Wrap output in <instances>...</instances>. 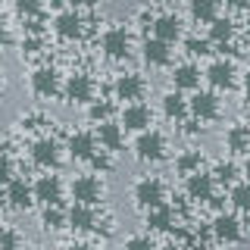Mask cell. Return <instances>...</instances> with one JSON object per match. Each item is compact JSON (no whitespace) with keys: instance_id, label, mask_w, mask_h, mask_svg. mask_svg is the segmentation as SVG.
<instances>
[{"instance_id":"cell-27","label":"cell","mask_w":250,"mask_h":250,"mask_svg":"<svg viewBox=\"0 0 250 250\" xmlns=\"http://www.w3.org/2000/svg\"><path fill=\"white\" fill-rule=\"evenodd\" d=\"M41 229L44 231H62V229H69L62 203H47V207L41 209Z\"/></svg>"},{"instance_id":"cell-29","label":"cell","mask_w":250,"mask_h":250,"mask_svg":"<svg viewBox=\"0 0 250 250\" xmlns=\"http://www.w3.org/2000/svg\"><path fill=\"white\" fill-rule=\"evenodd\" d=\"M203 163H207L203 150L191 147V150H185V153L175 156V172H178V175H191V172H200L203 169Z\"/></svg>"},{"instance_id":"cell-32","label":"cell","mask_w":250,"mask_h":250,"mask_svg":"<svg viewBox=\"0 0 250 250\" xmlns=\"http://www.w3.org/2000/svg\"><path fill=\"white\" fill-rule=\"evenodd\" d=\"M116 116V106L109 104V100H97L94 97L91 104H88V119L94 122V125H100V122H109Z\"/></svg>"},{"instance_id":"cell-43","label":"cell","mask_w":250,"mask_h":250,"mask_svg":"<svg viewBox=\"0 0 250 250\" xmlns=\"http://www.w3.org/2000/svg\"><path fill=\"white\" fill-rule=\"evenodd\" d=\"M166 250H185V244H178V241H172V244H166Z\"/></svg>"},{"instance_id":"cell-3","label":"cell","mask_w":250,"mask_h":250,"mask_svg":"<svg viewBox=\"0 0 250 250\" xmlns=\"http://www.w3.org/2000/svg\"><path fill=\"white\" fill-rule=\"evenodd\" d=\"M94 97H97V82L88 72H72V75L62 78V100L66 104L88 106Z\"/></svg>"},{"instance_id":"cell-34","label":"cell","mask_w":250,"mask_h":250,"mask_svg":"<svg viewBox=\"0 0 250 250\" xmlns=\"http://www.w3.org/2000/svg\"><path fill=\"white\" fill-rule=\"evenodd\" d=\"M16 13L22 19H31V16H44V0H13Z\"/></svg>"},{"instance_id":"cell-14","label":"cell","mask_w":250,"mask_h":250,"mask_svg":"<svg viewBox=\"0 0 250 250\" xmlns=\"http://www.w3.org/2000/svg\"><path fill=\"white\" fill-rule=\"evenodd\" d=\"M185 194H188V200H194V203H207L209 197L216 194V178H213V172H191V175H185Z\"/></svg>"},{"instance_id":"cell-8","label":"cell","mask_w":250,"mask_h":250,"mask_svg":"<svg viewBox=\"0 0 250 250\" xmlns=\"http://www.w3.org/2000/svg\"><path fill=\"white\" fill-rule=\"evenodd\" d=\"M188 113L200 122H213V119H219V113H222V100H219L216 91H200L197 88L191 94V100H188Z\"/></svg>"},{"instance_id":"cell-4","label":"cell","mask_w":250,"mask_h":250,"mask_svg":"<svg viewBox=\"0 0 250 250\" xmlns=\"http://www.w3.org/2000/svg\"><path fill=\"white\" fill-rule=\"evenodd\" d=\"M28 88L38 100H57L62 97V75L53 66H38L28 75Z\"/></svg>"},{"instance_id":"cell-39","label":"cell","mask_w":250,"mask_h":250,"mask_svg":"<svg viewBox=\"0 0 250 250\" xmlns=\"http://www.w3.org/2000/svg\"><path fill=\"white\" fill-rule=\"evenodd\" d=\"M44 50V35H25L22 41V57H35V53Z\"/></svg>"},{"instance_id":"cell-33","label":"cell","mask_w":250,"mask_h":250,"mask_svg":"<svg viewBox=\"0 0 250 250\" xmlns=\"http://www.w3.org/2000/svg\"><path fill=\"white\" fill-rule=\"evenodd\" d=\"M185 53L188 57H209L213 53V44H209V38H185Z\"/></svg>"},{"instance_id":"cell-40","label":"cell","mask_w":250,"mask_h":250,"mask_svg":"<svg viewBox=\"0 0 250 250\" xmlns=\"http://www.w3.org/2000/svg\"><path fill=\"white\" fill-rule=\"evenodd\" d=\"M72 10H78V13H84V10H94V6L100 3V0H66Z\"/></svg>"},{"instance_id":"cell-47","label":"cell","mask_w":250,"mask_h":250,"mask_svg":"<svg viewBox=\"0 0 250 250\" xmlns=\"http://www.w3.org/2000/svg\"><path fill=\"white\" fill-rule=\"evenodd\" d=\"M244 25H247V31H250V10H247V19H244Z\"/></svg>"},{"instance_id":"cell-5","label":"cell","mask_w":250,"mask_h":250,"mask_svg":"<svg viewBox=\"0 0 250 250\" xmlns=\"http://www.w3.org/2000/svg\"><path fill=\"white\" fill-rule=\"evenodd\" d=\"M131 200H135V207L141 213H147V209L166 203V185H163L156 175H144V178L135 182V188H131Z\"/></svg>"},{"instance_id":"cell-45","label":"cell","mask_w":250,"mask_h":250,"mask_svg":"<svg viewBox=\"0 0 250 250\" xmlns=\"http://www.w3.org/2000/svg\"><path fill=\"white\" fill-rule=\"evenodd\" d=\"M244 229H250V209L244 213Z\"/></svg>"},{"instance_id":"cell-12","label":"cell","mask_w":250,"mask_h":250,"mask_svg":"<svg viewBox=\"0 0 250 250\" xmlns=\"http://www.w3.org/2000/svg\"><path fill=\"white\" fill-rule=\"evenodd\" d=\"M31 191H35V203H62V194H66V188H62V178L53 175V172H44V175H38L35 182H31Z\"/></svg>"},{"instance_id":"cell-22","label":"cell","mask_w":250,"mask_h":250,"mask_svg":"<svg viewBox=\"0 0 250 250\" xmlns=\"http://www.w3.org/2000/svg\"><path fill=\"white\" fill-rule=\"evenodd\" d=\"M66 222H69V229H72V231L88 234V231H94L97 209H94V207H84V203H72V207L66 209Z\"/></svg>"},{"instance_id":"cell-46","label":"cell","mask_w":250,"mask_h":250,"mask_svg":"<svg viewBox=\"0 0 250 250\" xmlns=\"http://www.w3.org/2000/svg\"><path fill=\"white\" fill-rule=\"evenodd\" d=\"M241 172H244V175H247V178H250V160H247V163H244V169H241Z\"/></svg>"},{"instance_id":"cell-13","label":"cell","mask_w":250,"mask_h":250,"mask_svg":"<svg viewBox=\"0 0 250 250\" xmlns=\"http://www.w3.org/2000/svg\"><path fill=\"white\" fill-rule=\"evenodd\" d=\"M203 78L209 82L213 91H231L234 84H238V72H234L231 60H213L207 66V72H203Z\"/></svg>"},{"instance_id":"cell-2","label":"cell","mask_w":250,"mask_h":250,"mask_svg":"<svg viewBox=\"0 0 250 250\" xmlns=\"http://www.w3.org/2000/svg\"><path fill=\"white\" fill-rule=\"evenodd\" d=\"M131 47H135V38L125 25H109L100 38V50H104L106 60L119 62V60H128L131 57Z\"/></svg>"},{"instance_id":"cell-6","label":"cell","mask_w":250,"mask_h":250,"mask_svg":"<svg viewBox=\"0 0 250 250\" xmlns=\"http://www.w3.org/2000/svg\"><path fill=\"white\" fill-rule=\"evenodd\" d=\"M69 194H72V203H84V207H97L106 197V185L97 178V172L91 175H75L72 185H69Z\"/></svg>"},{"instance_id":"cell-20","label":"cell","mask_w":250,"mask_h":250,"mask_svg":"<svg viewBox=\"0 0 250 250\" xmlns=\"http://www.w3.org/2000/svg\"><path fill=\"white\" fill-rule=\"evenodd\" d=\"M6 207L16 209V213H25V209L35 207V191H31V182L25 178H13L6 185Z\"/></svg>"},{"instance_id":"cell-38","label":"cell","mask_w":250,"mask_h":250,"mask_svg":"<svg viewBox=\"0 0 250 250\" xmlns=\"http://www.w3.org/2000/svg\"><path fill=\"white\" fill-rule=\"evenodd\" d=\"M16 178V166L10 160V153H0V188H6Z\"/></svg>"},{"instance_id":"cell-30","label":"cell","mask_w":250,"mask_h":250,"mask_svg":"<svg viewBox=\"0 0 250 250\" xmlns=\"http://www.w3.org/2000/svg\"><path fill=\"white\" fill-rule=\"evenodd\" d=\"M241 175V166L234 160H219L213 166V178H216V188H231Z\"/></svg>"},{"instance_id":"cell-36","label":"cell","mask_w":250,"mask_h":250,"mask_svg":"<svg viewBox=\"0 0 250 250\" xmlns=\"http://www.w3.org/2000/svg\"><path fill=\"white\" fill-rule=\"evenodd\" d=\"M122 250H156V241L153 234H131Z\"/></svg>"},{"instance_id":"cell-37","label":"cell","mask_w":250,"mask_h":250,"mask_svg":"<svg viewBox=\"0 0 250 250\" xmlns=\"http://www.w3.org/2000/svg\"><path fill=\"white\" fill-rule=\"evenodd\" d=\"M0 250H22V234L16 229H0Z\"/></svg>"},{"instance_id":"cell-15","label":"cell","mask_w":250,"mask_h":250,"mask_svg":"<svg viewBox=\"0 0 250 250\" xmlns=\"http://www.w3.org/2000/svg\"><path fill=\"white\" fill-rule=\"evenodd\" d=\"M144 225H147L150 234H169L178 225V213L169 207V203H160V207H153V209L144 213Z\"/></svg>"},{"instance_id":"cell-23","label":"cell","mask_w":250,"mask_h":250,"mask_svg":"<svg viewBox=\"0 0 250 250\" xmlns=\"http://www.w3.org/2000/svg\"><path fill=\"white\" fill-rule=\"evenodd\" d=\"M200 78H203V72H200L197 62H178L172 69V88L175 91H197Z\"/></svg>"},{"instance_id":"cell-16","label":"cell","mask_w":250,"mask_h":250,"mask_svg":"<svg viewBox=\"0 0 250 250\" xmlns=\"http://www.w3.org/2000/svg\"><path fill=\"white\" fill-rule=\"evenodd\" d=\"M53 31L62 38V41H78V38L84 35V19H82V13L78 10H60L57 13V19H53Z\"/></svg>"},{"instance_id":"cell-48","label":"cell","mask_w":250,"mask_h":250,"mask_svg":"<svg viewBox=\"0 0 250 250\" xmlns=\"http://www.w3.org/2000/svg\"><path fill=\"white\" fill-rule=\"evenodd\" d=\"M172 3H178V0H172Z\"/></svg>"},{"instance_id":"cell-19","label":"cell","mask_w":250,"mask_h":250,"mask_svg":"<svg viewBox=\"0 0 250 250\" xmlns=\"http://www.w3.org/2000/svg\"><path fill=\"white\" fill-rule=\"evenodd\" d=\"M141 57H144V62L150 69H163V66H169L172 62V44L166 41H160V38H144L141 41Z\"/></svg>"},{"instance_id":"cell-9","label":"cell","mask_w":250,"mask_h":250,"mask_svg":"<svg viewBox=\"0 0 250 250\" xmlns=\"http://www.w3.org/2000/svg\"><path fill=\"white\" fill-rule=\"evenodd\" d=\"M119 125L125 131H147L153 128V109L144 104V100H135V104H125L119 113Z\"/></svg>"},{"instance_id":"cell-11","label":"cell","mask_w":250,"mask_h":250,"mask_svg":"<svg viewBox=\"0 0 250 250\" xmlns=\"http://www.w3.org/2000/svg\"><path fill=\"white\" fill-rule=\"evenodd\" d=\"M209 231H213V238L219 244H238V241L244 238V222L234 213H222V209H219L213 225H209Z\"/></svg>"},{"instance_id":"cell-7","label":"cell","mask_w":250,"mask_h":250,"mask_svg":"<svg viewBox=\"0 0 250 250\" xmlns=\"http://www.w3.org/2000/svg\"><path fill=\"white\" fill-rule=\"evenodd\" d=\"M62 150H66V147H62L57 138L44 135V138H38L35 144H31V163H35L38 169H44V172H53L62 163Z\"/></svg>"},{"instance_id":"cell-44","label":"cell","mask_w":250,"mask_h":250,"mask_svg":"<svg viewBox=\"0 0 250 250\" xmlns=\"http://www.w3.org/2000/svg\"><path fill=\"white\" fill-rule=\"evenodd\" d=\"M244 91H247V97H250V69H247V75H244Z\"/></svg>"},{"instance_id":"cell-24","label":"cell","mask_w":250,"mask_h":250,"mask_svg":"<svg viewBox=\"0 0 250 250\" xmlns=\"http://www.w3.org/2000/svg\"><path fill=\"white\" fill-rule=\"evenodd\" d=\"M209 44L213 47H222V50H231V41H234V22L229 16H216L209 22V31H207Z\"/></svg>"},{"instance_id":"cell-35","label":"cell","mask_w":250,"mask_h":250,"mask_svg":"<svg viewBox=\"0 0 250 250\" xmlns=\"http://www.w3.org/2000/svg\"><path fill=\"white\" fill-rule=\"evenodd\" d=\"M88 163H91L94 172H113V153L104 150V147H97V153H94Z\"/></svg>"},{"instance_id":"cell-28","label":"cell","mask_w":250,"mask_h":250,"mask_svg":"<svg viewBox=\"0 0 250 250\" xmlns=\"http://www.w3.org/2000/svg\"><path fill=\"white\" fill-rule=\"evenodd\" d=\"M188 13H191L194 22L209 25V22L219 16V0H188Z\"/></svg>"},{"instance_id":"cell-18","label":"cell","mask_w":250,"mask_h":250,"mask_svg":"<svg viewBox=\"0 0 250 250\" xmlns=\"http://www.w3.org/2000/svg\"><path fill=\"white\" fill-rule=\"evenodd\" d=\"M97 135L94 131H72V135L66 138V150H69V156L72 160H78V163H88L94 153H97Z\"/></svg>"},{"instance_id":"cell-10","label":"cell","mask_w":250,"mask_h":250,"mask_svg":"<svg viewBox=\"0 0 250 250\" xmlns=\"http://www.w3.org/2000/svg\"><path fill=\"white\" fill-rule=\"evenodd\" d=\"M113 94H116V100H125V104L144 100L147 78L141 72H122V75H116V82H113Z\"/></svg>"},{"instance_id":"cell-25","label":"cell","mask_w":250,"mask_h":250,"mask_svg":"<svg viewBox=\"0 0 250 250\" xmlns=\"http://www.w3.org/2000/svg\"><path fill=\"white\" fill-rule=\"evenodd\" d=\"M225 150L231 156H244L250 153V128L247 125H231V128H225Z\"/></svg>"},{"instance_id":"cell-26","label":"cell","mask_w":250,"mask_h":250,"mask_svg":"<svg viewBox=\"0 0 250 250\" xmlns=\"http://www.w3.org/2000/svg\"><path fill=\"white\" fill-rule=\"evenodd\" d=\"M163 116H166L169 122H185L188 119V100L182 97V91L163 94Z\"/></svg>"},{"instance_id":"cell-1","label":"cell","mask_w":250,"mask_h":250,"mask_svg":"<svg viewBox=\"0 0 250 250\" xmlns=\"http://www.w3.org/2000/svg\"><path fill=\"white\" fill-rule=\"evenodd\" d=\"M131 150H135V160H138V163L156 166V163L166 160L169 141H166V135H163L160 128H147V131H138V138H135V144H131Z\"/></svg>"},{"instance_id":"cell-31","label":"cell","mask_w":250,"mask_h":250,"mask_svg":"<svg viewBox=\"0 0 250 250\" xmlns=\"http://www.w3.org/2000/svg\"><path fill=\"white\" fill-rule=\"evenodd\" d=\"M229 200H231L234 209L247 213V209H250V178H247V182H234L229 188Z\"/></svg>"},{"instance_id":"cell-17","label":"cell","mask_w":250,"mask_h":250,"mask_svg":"<svg viewBox=\"0 0 250 250\" xmlns=\"http://www.w3.org/2000/svg\"><path fill=\"white\" fill-rule=\"evenodd\" d=\"M153 38H160V41H166V44H175V41H182V35H185V22H182V16H175V13H160L153 19Z\"/></svg>"},{"instance_id":"cell-21","label":"cell","mask_w":250,"mask_h":250,"mask_svg":"<svg viewBox=\"0 0 250 250\" xmlns=\"http://www.w3.org/2000/svg\"><path fill=\"white\" fill-rule=\"evenodd\" d=\"M94 135H97V144L104 147V150H109V153H122L125 150V128L119 122H113V119L100 122Z\"/></svg>"},{"instance_id":"cell-41","label":"cell","mask_w":250,"mask_h":250,"mask_svg":"<svg viewBox=\"0 0 250 250\" xmlns=\"http://www.w3.org/2000/svg\"><path fill=\"white\" fill-rule=\"evenodd\" d=\"M229 10H238V13H247L250 10V0H225Z\"/></svg>"},{"instance_id":"cell-42","label":"cell","mask_w":250,"mask_h":250,"mask_svg":"<svg viewBox=\"0 0 250 250\" xmlns=\"http://www.w3.org/2000/svg\"><path fill=\"white\" fill-rule=\"evenodd\" d=\"M66 250H94V247L84 244V241H72V244H66Z\"/></svg>"}]
</instances>
